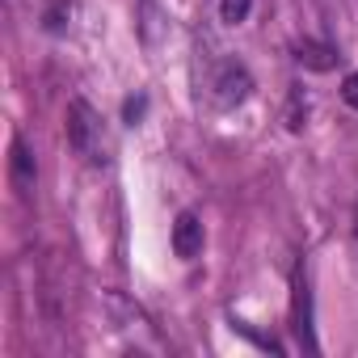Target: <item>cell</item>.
I'll use <instances>...</instances> for the list:
<instances>
[{
    "instance_id": "obj_10",
    "label": "cell",
    "mask_w": 358,
    "mask_h": 358,
    "mask_svg": "<svg viewBox=\"0 0 358 358\" xmlns=\"http://www.w3.org/2000/svg\"><path fill=\"white\" fill-rule=\"evenodd\" d=\"M143 110H148V97H131V101L122 106V114H127V122H131V127L143 118Z\"/></svg>"
},
{
    "instance_id": "obj_9",
    "label": "cell",
    "mask_w": 358,
    "mask_h": 358,
    "mask_svg": "<svg viewBox=\"0 0 358 358\" xmlns=\"http://www.w3.org/2000/svg\"><path fill=\"white\" fill-rule=\"evenodd\" d=\"M341 101H345L350 110H358V72H350V76L341 80Z\"/></svg>"
},
{
    "instance_id": "obj_8",
    "label": "cell",
    "mask_w": 358,
    "mask_h": 358,
    "mask_svg": "<svg viewBox=\"0 0 358 358\" xmlns=\"http://www.w3.org/2000/svg\"><path fill=\"white\" fill-rule=\"evenodd\" d=\"M303 118H308V101L299 89H291V106H287V127L291 131H303Z\"/></svg>"
},
{
    "instance_id": "obj_1",
    "label": "cell",
    "mask_w": 358,
    "mask_h": 358,
    "mask_svg": "<svg viewBox=\"0 0 358 358\" xmlns=\"http://www.w3.org/2000/svg\"><path fill=\"white\" fill-rule=\"evenodd\" d=\"M68 143L80 160L89 164H106V131H101V114L85 101L72 97L68 101Z\"/></svg>"
},
{
    "instance_id": "obj_6",
    "label": "cell",
    "mask_w": 358,
    "mask_h": 358,
    "mask_svg": "<svg viewBox=\"0 0 358 358\" xmlns=\"http://www.w3.org/2000/svg\"><path fill=\"white\" fill-rule=\"evenodd\" d=\"M68 17H72V5H68V0H47L43 26H47L51 34H64V30H68Z\"/></svg>"
},
{
    "instance_id": "obj_7",
    "label": "cell",
    "mask_w": 358,
    "mask_h": 358,
    "mask_svg": "<svg viewBox=\"0 0 358 358\" xmlns=\"http://www.w3.org/2000/svg\"><path fill=\"white\" fill-rule=\"evenodd\" d=\"M249 13H253V0H220V22H228V26L249 22Z\"/></svg>"
},
{
    "instance_id": "obj_2",
    "label": "cell",
    "mask_w": 358,
    "mask_h": 358,
    "mask_svg": "<svg viewBox=\"0 0 358 358\" xmlns=\"http://www.w3.org/2000/svg\"><path fill=\"white\" fill-rule=\"evenodd\" d=\"M249 93H253L249 68H245L241 59H220L215 72H211V101H215L220 110H236V106L249 101Z\"/></svg>"
},
{
    "instance_id": "obj_3",
    "label": "cell",
    "mask_w": 358,
    "mask_h": 358,
    "mask_svg": "<svg viewBox=\"0 0 358 358\" xmlns=\"http://www.w3.org/2000/svg\"><path fill=\"white\" fill-rule=\"evenodd\" d=\"M9 177H13V186H17V194H22V199H30V194H34L38 164H34V156H30V148H26V139H22V135H17V139H13V148H9Z\"/></svg>"
},
{
    "instance_id": "obj_4",
    "label": "cell",
    "mask_w": 358,
    "mask_h": 358,
    "mask_svg": "<svg viewBox=\"0 0 358 358\" xmlns=\"http://www.w3.org/2000/svg\"><path fill=\"white\" fill-rule=\"evenodd\" d=\"M173 253L177 257H199L203 253V220L194 211H182L173 224Z\"/></svg>"
},
{
    "instance_id": "obj_5",
    "label": "cell",
    "mask_w": 358,
    "mask_h": 358,
    "mask_svg": "<svg viewBox=\"0 0 358 358\" xmlns=\"http://www.w3.org/2000/svg\"><path fill=\"white\" fill-rule=\"evenodd\" d=\"M295 64H303L308 72H329L337 64V51L329 43H316V38H303L295 43Z\"/></svg>"
},
{
    "instance_id": "obj_11",
    "label": "cell",
    "mask_w": 358,
    "mask_h": 358,
    "mask_svg": "<svg viewBox=\"0 0 358 358\" xmlns=\"http://www.w3.org/2000/svg\"><path fill=\"white\" fill-rule=\"evenodd\" d=\"M354 236H358V207H354Z\"/></svg>"
}]
</instances>
